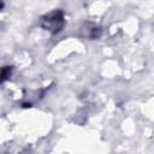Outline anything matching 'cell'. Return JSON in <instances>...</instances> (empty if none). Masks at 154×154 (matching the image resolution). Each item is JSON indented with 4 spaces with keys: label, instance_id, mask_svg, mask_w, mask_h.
<instances>
[{
    "label": "cell",
    "instance_id": "obj_1",
    "mask_svg": "<svg viewBox=\"0 0 154 154\" xmlns=\"http://www.w3.org/2000/svg\"><path fill=\"white\" fill-rule=\"evenodd\" d=\"M41 26L52 34L59 32L64 26V14L61 11H54L45 16L41 20Z\"/></svg>",
    "mask_w": 154,
    "mask_h": 154
}]
</instances>
